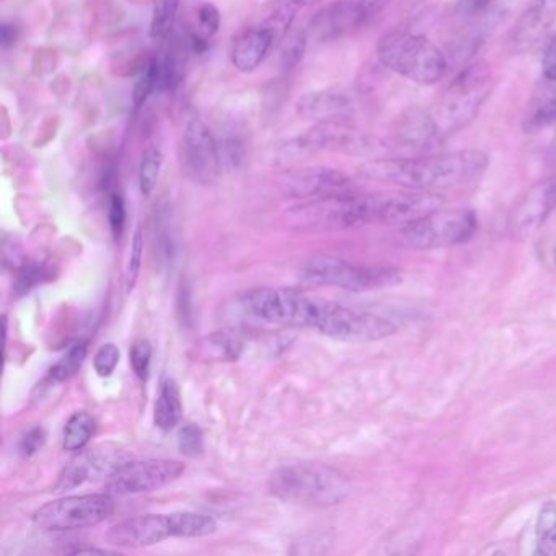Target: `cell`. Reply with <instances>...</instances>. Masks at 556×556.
Segmentation results:
<instances>
[{
  "instance_id": "cell-4",
  "label": "cell",
  "mask_w": 556,
  "mask_h": 556,
  "mask_svg": "<svg viewBox=\"0 0 556 556\" xmlns=\"http://www.w3.org/2000/svg\"><path fill=\"white\" fill-rule=\"evenodd\" d=\"M383 67L419 86H434L447 74V61L434 43L412 31L395 30L377 43Z\"/></svg>"
},
{
  "instance_id": "cell-39",
  "label": "cell",
  "mask_w": 556,
  "mask_h": 556,
  "mask_svg": "<svg viewBox=\"0 0 556 556\" xmlns=\"http://www.w3.org/2000/svg\"><path fill=\"white\" fill-rule=\"evenodd\" d=\"M129 357H131V366L136 376L141 380H148L149 372H151L152 344L148 340L136 341Z\"/></svg>"
},
{
  "instance_id": "cell-42",
  "label": "cell",
  "mask_w": 556,
  "mask_h": 556,
  "mask_svg": "<svg viewBox=\"0 0 556 556\" xmlns=\"http://www.w3.org/2000/svg\"><path fill=\"white\" fill-rule=\"evenodd\" d=\"M307 31H299L285 40V51H282V66L285 70H292L298 66L299 61L304 56L305 47H307Z\"/></svg>"
},
{
  "instance_id": "cell-33",
  "label": "cell",
  "mask_w": 556,
  "mask_h": 556,
  "mask_svg": "<svg viewBox=\"0 0 556 556\" xmlns=\"http://www.w3.org/2000/svg\"><path fill=\"white\" fill-rule=\"evenodd\" d=\"M89 348H87L86 341H79L74 344L50 370V379L53 382H64V380L71 379L79 372L80 367L84 366Z\"/></svg>"
},
{
  "instance_id": "cell-44",
  "label": "cell",
  "mask_w": 556,
  "mask_h": 556,
  "mask_svg": "<svg viewBox=\"0 0 556 556\" xmlns=\"http://www.w3.org/2000/svg\"><path fill=\"white\" fill-rule=\"evenodd\" d=\"M542 76L556 80V35L546 45L542 56Z\"/></svg>"
},
{
  "instance_id": "cell-2",
  "label": "cell",
  "mask_w": 556,
  "mask_h": 556,
  "mask_svg": "<svg viewBox=\"0 0 556 556\" xmlns=\"http://www.w3.org/2000/svg\"><path fill=\"white\" fill-rule=\"evenodd\" d=\"M243 307L260 320L289 327L311 328L327 337L337 302L308 298L289 289L260 288L247 292Z\"/></svg>"
},
{
  "instance_id": "cell-16",
  "label": "cell",
  "mask_w": 556,
  "mask_h": 556,
  "mask_svg": "<svg viewBox=\"0 0 556 556\" xmlns=\"http://www.w3.org/2000/svg\"><path fill=\"white\" fill-rule=\"evenodd\" d=\"M177 536L174 513L146 514L123 520L109 530V542L118 546H151Z\"/></svg>"
},
{
  "instance_id": "cell-35",
  "label": "cell",
  "mask_w": 556,
  "mask_h": 556,
  "mask_svg": "<svg viewBox=\"0 0 556 556\" xmlns=\"http://www.w3.org/2000/svg\"><path fill=\"white\" fill-rule=\"evenodd\" d=\"M220 28V12L214 4L201 5L197 15V37L210 41Z\"/></svg>"
},
{
  "instance_id": "cell-45",
  "label": "cell",
  "mask_w": 556,
  "mask_h": 556,
  "mask_svg": "<svg viewBox=\"0 0 556 556\" xmlns=\"http://www.w3.org/2000/svg\"><path fill=\"white\" fill-rule=\"evenodd\" d=\"M494 0H464V8L468 12H481L490 8Z\"/></svg>"
},
{
  "instance_id": "cell-8",
  "label": "cell",
  "mask_w": 556,
  "mask_h": 556,
  "mask_svg": "<svg viewBox=\"0 0 556 556\" xmlns=\"http://www.w3.org/2000/svg\"><path fill=\"white\" fill-rule=\"evenodd\" d=\"M305 281L315 286L348 289V291H379L402 285L403 275L387 266H359L338 256H314L302 269Z\"/></svg>"
},
{
  "instance_id": "cell-6",
  "label": "cell",
  "mask_w": 556,
  "mask_h": 556,
  "mask_svg": "<svg viewBox=\"0 0 556 556\" xmlns=\"http://www.w3.org/2000/svg\"><path fill=\"white\" fill-rule=\"evenodd\" d=\"M289 226L301 230H344L374 224V194L359 191L317 198L295 204L286 214Z\"/></svg>"
},
{
  "instance_id": "cell-7",
  "label": "cell",
  "mask_w": 556,
  "mask_h": 556,
  "mask_svg": "<svg viewBox=\"0 0 556 556\" xmlns=\"http://www.w3.org/2000/svg\"><path fill=\"white\" fill-rule=\"evenodd\" d=\"M491 93V73L484 63L465 67L439 100L434 118L442 138L464 128L480 112Z\"/></svg>"
},
{
  "instance_id": "cell-38",
  "label": "cell",
  "mask_w": 556,
  "mask_h": 556,
  "mask_svg": "<svg viewBox=\"0 0 556 556\" xmlns=\"http://www.w3.org/2000/svg\"><path fill=\"white\" fill-rule=\"evenodd\" d=\"M178 447L187 457H198L204 451L203 431L197 425H185L178 432Z\"/></svg>"
},
{
  "instance_id": "cell-13",
  "label": "cell",
  "mask_w": 556,
  "mask_h": 556,
  "mask_svg": "<svg viewBox=\"0 0 556 556\" xmlns=\"http://www.w3.org/2000/svg\"><path fill=\"white\" fill-rule=\"evenodd\" d=\"M184 473L185 465L178 460H167V458L132 460L119 473L110 478L106 491L112 496L149 493L174 483Z\"/></svg>"
},
{
  "instance_id": "cell-46",
  "label": "cell",
  "mask_w": 556,
  "mask_h": 556,
  "mask_svg": "<svg viewBox=\"0 0 556 556\" xmlns=\"http://www.w3.org/2000/svg\"><path fill=\"white\" fill-rule=\"evenodd\" d=\"M15 40H17V30H15V27L4 25V27H2V45H4V48H9L11 45H14Z\"/></svg>"
},
{
  "instance_id": "cell-50",
  "label": "cell",
  "mask_w": 556,
  "mask_h": 556,
  "mask_svg": "<svg viewBox=\"0 0 556 556\" xmlns=\"http://www.w3.org/2000/svg\"><path fill=\"white\" fill-rule=\"evenodd\" d=\"M301 8H311V5L318 4L321 0H295Z\"/></svg>"
},
{
  "instance_id": "cell-5",
  "label": "cell",
  "mask_w": 556,
  "mask_h": 556,
  "mask_svg": "<svg viewBox=\"0 0 556 556\" xmlns=\"http://www.w3.org/2000/svg\"><path fill=\"white\" fill-rule=\"evenodd\" d=\"M387 148L367 135L363 129L356 128L344 118L325 119L318 122L305 135L286 142L279 149L281 161L292 162L307 159L318 152H341L350 155H374L386 152Z\"/></svg>"
},
{
  "instance_id": "cell-20",
  "label": "cell",
  "mask_w": 556,
  "mask_h": 556,
  "mask_svg": "<svg viewBox=\"0 0 556 556\" xmlns=\"http://www.w3.org/2000/svg\"><path fill=\"white\" fill-rule=\"evenodd\" d=\"M276 47L271 31L265 27L247 28L233 40L230 61L239 73H253L256 67L262 66L263 61L268 56L269 51Z\"/></svg>"
},
{
  "instance_id": "cell-10",
  "label": "cell",
  "mask_w": 556,
  "mask_h": 556,
  "mask_svg": "<svg viewBox=\"0 0 556 556\" xmlns=\"http://www.w3.org/2000/svg\"><path fill=\"white\" fill-rule=\"evenodd\" d=\"M113 510L115 500L109 493L66 496L41 506L34 514V523L47 532H70L99 526Z\"/></svg>"
},
{
  "instance_id": "cell-1",
  "label": "cell",
  "mask_w": 556,
  "mask_h": 556,
  "mask_svg": "<svg viewBox=\"0 0 556 556\" xmlns=\"http://www.w3.org/2000/svg\"><path fill=\"white\" fill-rule=\"evenodd\" d=\"M488 167V155L481 151H457L447 154L406 159H372L361 165L367 180L393 185L403 190L438 191L477 180Z\"/></svg>"
},
{
  "instance_id": "cell-11",
  "label": "cell",
  "mask_w": 556,
  "mask_h": 556,
  "mask_svg": "<svg viewBox=\"0 0 556 556\" xmlns=\"http://www.w3.org/2000/svg\"><path fill=\"white\" fill-rule=\"evenodd\" d=\"M131 462L132 457L128 452L112 444L97 445L86 452L80 451L61 473L56 491H70L90 481L113 478Z\"/></svg>"
},
{
  "instance_id": "cell-25",
  "label": "cell",
  "mask_w": 556,
  "mask_h": 556,
  "mask_svg": "<svg viewBox=\"0 0 556 556\" xmlns=\"http://www.w3.org/2000/svg\"><path fill=\"white\" fill-rule=\"evenodd\" d=\"M299 9H301V5L295 0H273L266 9V17L262 27L271 31L276 45L281 43L288 37V31L291 30L292 22H294Z\"/></svg>"
},
{
  "instance_id": "cell-37",
  "label": "cell",
  "mask_w": 556,
  "mask_h": 556,
  "mask_svg": "<svg viewBox=\"0 0 556 556\" xmlns=\"http://www.w3.org/2000/svg\"><path fill=\"white\" fill-rule=\"evenodd\" d=\"M168 210L161 207L155 217V236H157V245L161 250L162 258L170 262L175 253V240L172 236L170 219H168Z\"/></svg>"
},
{
  "instance_id": "cell-28",
  "label": "cell",
  "mask_w": 556,
  "mask_h": 556,
  "mask_svg": "<svg viewBox=\"0 0 556 556\" xmlns=\"http://www.w3.org/2000/svg\"><path fill=\"white\" fill-rule=\"evenodd\" d=\"M180 0H152L151 38L162 41L174 30Z\"/></svg>"
},
{
  "instance_id": "cell-12",
  "label": "cell",
  "mask_w": 556,
  "mask_h": 556,
  "mask_svg": "<svg viewBox=\"0 0 556 556\" xmlns=\"http://www.w3.org/2000/svg\"><path fill=\"white\" fill-rule=\"evenodd\" d=\"M184 165L188 177L203 187L216 184L223 172L219 146L201 119H188L184 129Z\"/></svg>"
},
{
  "instance_id": "cell-21",
  "label": "cell",
  "mask_w": 556,
  "mask_h": 556,
  "mask_svg": "<svg viewBox=\"0 0 556 556\" xmlns=\"http://www.w3.org/2000/svg\"><path fill=\"white\" fill-rule=\"evenodd\" d=\"M395 139L403 148L426 151L441 141L442 132L432 113L415 109L396 123Z\"/></svg>"
},
{
  "instance_id": "cell-27",
  "label": "cell",
  "mask_w": 556,
  "mask_h": 556,
  "mask_svg": "<svg viewBox=\"0 0 556 556\" xmlns=\"http://www.w3.org/2000/svg\"><path fill=\"white\" fill-rule=\"evenodd\" d=\"M535 555H556V501L543 504L536 519Z\"/></svg>"
},
{
  "instance_id": "cell-26",
  "label": "cell",
  "mask_w": 556,
  "mask_h": 556,
  "mask_svg": "<svg viewBox=\"0 0 556 556\" xmlns=\"http://www.w3.org/2000/svg\"><path fill=\"white\" fill-rule=\"evenodd\" d=\"M97 421L87 412H77L71 416L64 428L63 447L67 452H80L96 435Z\"/></svg>"
},
{
  "instance_id": "cell-32",
  "label": "cell",
  "mask_w": 556,
  "mask_h": 556,
  "mask_svg": "<svg viewBox=\"0 0 556 556\" xmlns=\"http://www.w3.org/2000/svg\"><path fill=\"white\" fill-rule=\"evenodd\" d=\"M51 278H53V269L47 263H27L17 271L14 292L18 298H24L28 292L34 291L37 286L50 281Z\"/></svg>"
},
{
  "instance_id": "cell-24",
  "label": "cell",
  "mask_w": 556,
  "mask_h": 556,
  "mask_svg": "<svg viewBox=\"0 0 556 556\" xmlns=\"http://www.w3.org/2000/svg\"><path fill=\"white\" fill-rule=\"evenodd\" d=\"M181 413H184V406H181L178 383L174 379H165L155 402V425L162 431H172L180 422Z\"/></svg>"
},
{
  "instance_id": "cell-3",
  "label": "cell",
  "mask_w": 556,
  "mask_h": 556,
  "mask_svg": "<svg viewBox=\"0 0 556 556\" xmlns=\"http://www.w3.org/2000/svg\"><path fill=\"white\" fill-rule=\"evenodd\" d=\"M269 491L289 503L334 506L346 500L350 480L337 468L318 462H295L273 471Z\"/></svg>"
},
{
  "instance_id": "cell-17",
  "label": "cell",
  "mask_w": 556,
  "mask_h": 556,
  "mask_svg": "<svg viewBox=\"0 0 556 556\" xmlns=\"http://www.w3.org/2000/svg\"><path fill=\"white\" fill-rule=\"evenodd\" d=\"M356 191L350 177L328 167L302 168L286 180V193L301 201L341 197Z\"/></svg>"
},
{
  "instance_id": "cell-47",
  "label": "cell",
  "mask_w": 556,
  "mask_h": 556,
  "mask_svg": "<svg viewBox=\"0 0 556 556\" xmlns=\"http://www.w3.org/2000/svg\"><path fill=\"white\" fill-rule=\"evenodd\" d=\"M66 553H74V555H84V553H99V555H105V553H113L110 549L97 548V546H77V548L66 549Z\"/></svg>"
},
{
  "instance_id": "cell-19",
  "label": "cell",
  "mask_w": 556,
  "mask_h": 556,
  "mask_svg": "<svg viewBox=\"0 0 556 556\" xmlns=\"http://www.w3.org/2000/svg\"><path fill=\"white\" fill-rule=\"evenodd\" d=\"M556 21V0H532L510 31L514 50L523 51L545 37Z\"/></svg>"
},
{
  "instance_id": "cell-15",
  "label": "cell",
  "mask_w": 556,
  "mask_h": 556,
  "mask_svg": "<svg viewBox=\"0 0 556 556\" xmlns=\"http://www.w3.org/2000/svg\"><path fill=\"white\" fill-rule=\"evenodd\" d=\"M374 14L363 0H338L315 15L307 34L320 43L341 40L359 30Z\"/></svg>"
},
{
  "instance_id": "cell-34",
  "label": "cell",
  "mask_w": 556,
  "mask_h": 556,
  "mask_svg": "<svg viewBox=\"0 0 556 556\" xmlns=\"http://www.w3.org/2000/svg\"><path fill=\"white\" fill-rule=\"evenodd\" d=\"M217 146H219L223 170H237L245 157V146H243L242 139L237 136H227V138L220 139Z\"/></svg>"
},
{
  "instance_id": "cell-48",
  "label": "cell",
  "mask_w": 556,
  "mask_h": 556,
  "mask_svg": "<svg viewBox=\"0 0 556 556\" xmlns=\"http://www.w3.org/2000/svg\"><path fill=\"white\" fill-rule=\"evenodd\" d=\"M548 165L549 168H552V174L556 175V135L555 138H553L552 144H549Z\"/></svg>"
},
{
  "instance_id": "cell-41",
  "label": "cell",
  "mask_w": 556,
  "mask_h": 556,
  "mask_svg": "<svg viewBox=\"0 0 556 556\" xmlns=\"http://www.w3.org/2000/svg\"><path fill=\"white\" fill-rule=\"evenodd\" d=\"M109 224L113 237H115L116 240L122 239L126 227V203L125 198H123V194L118 193V191H113V193L110 194Z\"/></svg>"
},
{
  "instance_id": "cell-49",
  "label": "cell",
  "mask_w": 556,
  "mask_h": 556,
  "mask_svg": "<svg viewBox=\"0 0 556 556\" xmlns=\"http://www.w3.org/2000/svg\"><path fill=\"white\" fill-rule=\"evenodd\" d=\"M363 2L364 4L369 5L374 12H377L383 4H386L387 0H363Z\"/></svg>"
},
{
  "instance_id": "cell-43",
  "label": "cell",
  "mask_w": 556,
  "mask_h": 556,
  "mask_svg": "<svg viewBox=\"0 0 556 556\" xmlns=\"http://www.w3.org/2000/svg\"><path fill=\"white\" fill-rule=\"evenodd\" d=\"M45 442H47V431L38 426V428L30 429V431L22 438L21 452L27 455V457H30V455L37 454V452L43 447Z\"/></svg>"
},
{
  "instance_id": "cell-40",
  "label": "cell",
  "mask_w": 556,
  "mask_h": 556,
  "mask_svg": "<svg viewBox=\"0 0 556 556\" xmlns=\"http://www.w3.org/2000/svg\"><path fill=\"white\" fill-rule=\"evenodd\" d=\"M118 363L119 348L116 344L106 343L97 351L96 357H93V369L99 374V377L106 379L115 372Z\"/></svg>"
},
{
  "instance_id": "cell-51",
  "label": "cell",
  "mask_w": 556,
  "mask_h": 556,
  "mask_svg": "<svg viewBox=\"0 0 556 556\" xmlns=\"http://www.w3.org/2000/svg\"><path fill=\"white\" fill-rule=\"evenodd\" d=\"M553 262H555L556 265V245L555 249H553Z\"/></svg>"
},
{
  "instance_id": "cell-22",
  "label": "cell",
  "mask_w": 556,
  "mask_h": 556,
  "mask_svg": "<svg viewBox=\"0 0 556 556\" xmlns=\"http://www.w3.org/2000/svg\"><path fill=\"white\" fill-rule=\"evenodd\" d=\"M353 110L350 97L334 90H317L305 93L295 103V112L304 119L311 122H325V119L344 118Z\"/></svg>"
},
{
  "instance_id": "cell-18",
  "label": "cell",
  "mask_w": 556,
  "mask_h": 556,
  "mask_svg": "<svg viewBox=\"0 0 556 556\" xmlns=\"http://www.w3.org/2000/svg\"><path fill=\"white\" fill-rule=\"evenodd\" d=\"M556 210V175L533 185L514 207L510 229L516 236L527 237L540 229Z\"/></svg>"
},
{
  "instance_id": "cell-9",
  "label": "cell",
  "mask_w": 556,
  "mask_h": 556,
  "mask_svg": "<svg viewBox=\"0 0 556 556\" xmlns=\"http://www.w3.org/2000/svg\"><path fill=\"white\" fill-rule=\"evenodd\" d=\"M477 229V214L473 211L441 207L403 226L400 230V242L412 250L445 249L468 242Z\"/></svg>"
},
{
  "instance_id": "cell-29",
  "label": "cell",
  "mask_w": 556,
  "mask_h": 556,
  "mask_svg": "<svg viewBox=\"0 0 556 556\" xmlns=\"http://www.w3.org/2000/svg\"><path fill=\"white\" fill-rule=\"evenodd\" d=\"M162 165H164V155L161 149L155 146H149L144 149L139 162V188L144 197H151L157 187L159 177H161Z\"/></svg>"
},
{
  "instance_id": "cell-31",
  "label": "cell",
  "mask_w": 556,
  "mask_h": 556,
  "mask_svg": "<svg viewBox=\"0 0 556 556\" xmlns=\"http://www.w3.org/2000/svg\"><path fill=\"white\" fill-rule=\"evenodd\" d=\"M177 536L194 539V536H206L216 532L217 522L214 517L198 513H174Z\"/></svg>"
},
{
  "instance_id": "cell-14",
  "label": "cell",
  "mask_w": 556,
  "mask_h": 556,
  "mask_svg": "<svg viewBox=\"0 0 556 556\" xmlns=\"http://www.w3.org/2000/svg\"><path fill=\"white\" fill-rule=\"evenodd\" d=\"M376 224L406 226L432 211L441 210L444 198L434 191H400V193L374 194Z\"/></svg>"
},
{
  "instance_id": "cell-23",
  "label": "cell",
  "mask_w": 556,
  "mask_h": 556,
  "mask_svg": "<svg viewBox=\"0 0 556 556\" xmlns=\"http://www.w3.org/2000/svg\"><path fill=\"white\" fill-rule=\"evenodd\" d=\"M553 125H556V80L543 77L539 90L530 100L523 118V131L533 135Z\"/></svg>"
},
{
  "instance_id": "cell-30",
  "label": "cell",
  "mask_w": 556,
  "mask_h": 556,
  "mask_svg": "<svg viewBox=\"0 0 556 556\" xmlns=\"http://www.w3.org/2000/svg\"><path fill=\"white\" fill-rule=\"evenodd\" d=\"M162 87V70L161 60L157 58H151L146 61L144 66L141 67V74H139L138 83L135 86V93H132V103L135 109L139 110L149 97L155 92V90Z\"/></svg>"
},
{
  "instance_id": "cell-36",
  "label": "cell",
  "mask_w": 556,
  "mask_h": 556,
  "mask_svg": "<svg viewBox=\"0 0 556 556\" xmlns=\"http://www.w3.org/2000/svg\"><path fill=\"white\" fill-rule=\"evenodd\" d=\"M142 255H144V236L141 227L136 230L132 237L131 253H129L128 268H126V291L131 292L141 273Z\"/></svg>"
}]
</instances>
